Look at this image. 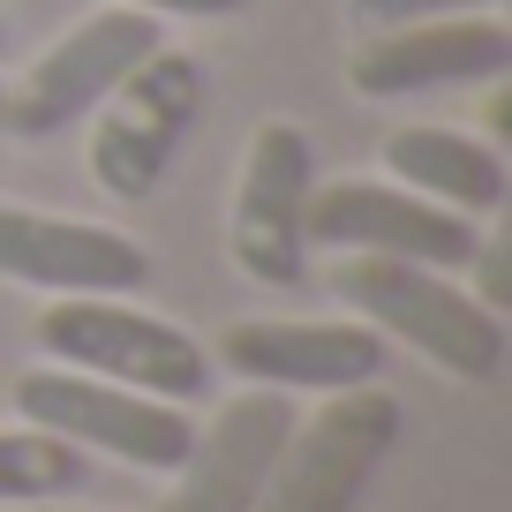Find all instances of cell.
Listing matches in <instances>:
<instances>
[{"label": "cell", "mask_w": 512, "mask_h": 512, "mask_svg": "<svg viewBox=\"0 0 512 512\" xmlns=\"http://www.w3.org/2000/svg\"><path fill=\"white\" fill-rule=\"evenodd\" d=\"M512 68V31L497 16H445L407 23V31H369L347 53V83L377 106L392 98H430L452 83H497Z\"/></svg>", "instance_id": "8fae6325"}, {"label": "cell", "mask_w": 512, "mask_h": 512, "mask_svg": "<svg viewBox=\"0 0 512 512\" xmlns=\"http://www.w3.org/2000/svg\"><path fill=\"white\" fill-rule=\"evenodd\" d=\"M159 46H166V23L144 16V8H121V0H113L98 16H83L76 31H61L31 68H23V83H8V136L46 144L61 128L91 121Z\"/></svg>", "instance_id": "5b68a950"}, {"label": "cell", "mask_w": 512, "mask_h": 512, "mask_svg": "<svg viewBox=\"0 0 512 512\" xmlns=\"http://www.w3.org/2000/svg\"><path fill=\"white\" fill-rule=\"evenodd\" d=\"M467 264H475V287H467V294H475V302H490V309H505V241H475V256H467Z\"/></svg>", "instance_id": "2e32d148"}, {"label": "cell", "mask_w": 512, "mask_h": 512, "mask_svg": "<svg viewBox=\"0 0 512 512\" xmlns=\"http://www.w3.org/2000/svg\"><path fill=\"white\" fill-rule=\"evenodd\" d=\"M287 430H294L287 392H256V384L234 392V400L196 430V445L181 452L159 512H256Z\"/></svg>", "instance_id": "7c38bea8"}, {"label": "cell", "mask_w": 512, "mask_h": 512, "mask_svg": "<svg viewBox=\"0 0 512 512\" xmlns=\"http://www.w3.org/2000/svg\"><path fill=\"white\" fill-rule=\"evenodd\" d=\"M302 226H309V249L400 256V264H430V272H467V256L482 241L475 219L400 189V181H317Z\"/></svg>", "instance_id": "ba28073f"}, {"label": "cell", "mask_w": 512, "mask_h": 512, "mask_svg": "<svg viewBox=\"0 0 512 512\" xmlns=\"http://www.w3.org/2000/svg\"><path fill=\"white\" fill-rule=\"evenodd\" d=\"M91 482V460L46 430H0V505H38V497H76Z\"/></svg>", "instance_id": "5bb4252c"}, {"label": "cell", "mask_w": 512, "mask_h": 512, "mask_svg": "<svg viewBox=\"0 0 512 512\" xmlns=\"http://www.w3.org/2000/svg\"><path fill=\"white\" fill-rule=\"evenodd\" d=\"M38 354L83 377L128 384L151 400L196 407L211 400V347L196 332H181L174 317H151L128 294H68V302L38 309Z\"/></svg>", "instance_id": "7a4b0ae2"}, {"label": "cell", "mask_w": 512, "mask_h": 512, "mask_svg": "<svg viewBox=\"0 0 512 512\" xmlns=\"http://www.w3.org/2000/svg\"><path fill=\"white\" fill-rule=\"evenodd\" d=\"M121 8H144V16H159V23L166 16H204L211 23V16H241L249 0H121Z\"/></svg>", "instance_id": "e0dca14e"}, {"label": "cell", "mask_w": 512, "mask_h": 512, "mask_svg": "<svg viewBox=\"0 0 512 512\" xmlns=\"http://www.w3.org/2000/svg\"><path fill=\"white\" fill-rule=\"evenodd\" d=\"M0 512H83V505H61V497H38V505H0Z\"/></svg>", "instance_id": "ac0fdd59"}, {"label": "cell", "mask_w": 512, "mask_h": 512, "mask_svg": "<svg viewBox=\"0 0 512 512\" xmlns=\"http://www.w3.org/2000/svg\"><path fill=\"white\" fill-rule=\"evenodd\" d=\"M0 46H8V31H0Z\"/></svg>", "instance_id": "ffe728a7"}, {"label": "cell", "mask_w": 512, "mask_h": 512, "mask_svg": "<svg viewBox=\"0 0 512 512\" xmlns=\"http://www.w3.org/2000/svg\"><path fill=\"white\" fill-rule=\"evenodd\" d=\"M400 430H407V415L384 384L324 392L317 415L287 430L256 512H362L377 467L400 452Z\"/></svg>", "instance_id": "277c9868"}, {"label": "cell", "mask_w": 512, "mask_h": 512, "mask_svg": "<svg viewBox=\"0 0 512 512\" xmlns=\"http://www.w3.org/2000/svg\"><path fill=\"white\" fill-rule=\"evenodd\" d=\"M332 294L369 324L377 339L415 347L430 369L460 384H497L505 377V309L475 302L460 272L400 264V256H332Z\"/></svg>", "instance_id": "6da1fadb"}, {"label": "cell", "mask_w": 512, "mask_h": 512, "mask_svg": "<svg viewBox=\"0 0 512 512\" xmlns=\"http://www.w3.org/2000/svg\"><path fill=\"white\" fill-rule=\"evenodd\" d=\"M0 144H8V83H0Z\"/></svg>", "instance_id": "d6986e66"}, {"label": "cell", "mask_w": 512, "mask_h": 512, "mask_svg": "<svg viewBox=\"0 0 512 512\" xmlns=\"http://www.w3.org/2000/svg\"><path fill=\"white\" fill-rule=\"evenodd\" d=\"M0 279L46 294V302H68V294H136V287H151V256L121 226L0 204Z\"/></svg>", "instance_id": "30bf717a"}, {"label": "cell", "mask_w": 512, "mask_h": 512, "mask_svg": "<svg viewBox=\"0 0 512 512\" xmlns=\"http://www.w3.org/2000/svg\"><path fill=\"white\" fill-rule=\"evenodd\" d=\"M16 415L31 430L76 445L83 460H121V467H144V475H174L181 452L196 445L189 407L128 392V384H106V377H83V369H61V362H38L16 377Z\"/></svg>", "instance_id": "3957f363"}, {"label": "cell", "mask_w": 512, "mask_h": 512, "mask_svg": "<svg viewBox=\"0 0 512 512\" xmlns=\"http://www.w3.org/2000/svg\"><path fill=\"white\" fill-rule=\"evenodd\" d=\"M445 16H497V0H347L354 38L407 31V23H445Z\"/></svg>", "instance_id": "9a60e30c"}, {"label": "cell", "mask_w": 512, "mask_h": 512, "mask_svg": "<svg viewBox=\"0 0 512 512\" xmlns=\"http://www.w3.org/2000/svg\"><path fill=\"white\" fill-rule=\"evenodd\" d=\"M384 166H392L400 189L430 196V204L460 211V219H497L512 196L505 159L490 144H475V136H460V128H392L384 136Z\"/></svg>", "instance_id": "4fadbf2b"}, {"label": "cell", "mask_w": 512, "mask_h": 512, "mask_svg": "<svg viewBox=\"0 0 512 512\" xmlns=\"http://www.w3.org/2000/svg\"><path fill=\"white\" fill-rule=\"evenodd\" d=\"M309 189H317V144L294 121H264L226 211V249L256 287H302L309 272Z\"/></svg>", "instance_id": "52a82bcc"}, {"label": "cell", "mask_w": 512, "mask_h": 512, "mask_svg": "<svg viewBox=\"0 0 512 512\" xmlns=\"http://www.w3.org/2000/svg\"><path fill=\"white\" fill-rule=\"evenodd\" d=\"M211 98V76L196 53H174L159 46L121 91L98 106V128H91V181L113 196V204H144L166 174H174L181 144H189L196 113Z\"/></svg>", "instance_id": "8992f818"}, {"label": "cell", "mask_w": 512, "mask_h": 512, "mask_svg": "<svg viewBox=\"0 0 512 512\" xmlns=\"http://www.w3.org/2000/svg\"><path fill=\"white\" fill-rule=\"evenodd\" d=\"M392 362V339L362 317H241L219 332L211 369L256 384V392H354L377 384Z\"/></svg>", "instance_id": "9c48e42d"}]
</instances>
